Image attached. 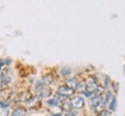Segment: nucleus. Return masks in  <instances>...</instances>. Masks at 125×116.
Instances as JSON below:
<instances>
[{
	"label": "nucleus",
	"instance_id": "f03ea898",
	"mask_svg": "<svg viewBox=\"0 0 125 116\" xmlns=\"http://www.w3.org/2000/svg\"><path fill=\"white\" fill-rule=\"evenodd\" d=\"M56 92H57V94H61L63 97H69V95H72V94L75 93V91L69 89L68 86H60Z\"/></svg>",
	"mask_w": 125,
	"mask_h": 116
},
{
	"label": "nucleus",
	"instance_id": "20e7f679",
	"mask_svg": "<svg viewBox=\"0 0 125 116\" xmlns=\"http://www.w3.org/2000/svg\"><path fill=\"white\" fill-rule=\"evenodd\" d=\"M101 101H102V95H101V94H95V95H93V97L91 98L90 104H91L92 107H95V106L99 105Z\"/></svg>",
	"mask_w": 125,
	"mask_h": 116
},
{
	"label": "nucleus",
	"instance_id": "ddd939ff",
	"mask_svg": "<svg viewBox=\"0 0 125 116\" xmlns=\"http://www.w3.org/2000/svg\"><path fill=\"white\" fill-rule=\"evenodd\" d=\"M42 82L45 84V85H49L51 83L53 82V78H52V76H49V75H46V76H44L42 78Z\"/></svg>",
	"mask_w": 125,
	"mask_h": 116
},
{
	"label": "nucleus",
	"instance_id": "dca6fc26",
	"mask_svg": "<svg viewBox=\"0 0 125 116\" xmlns=\"http://www.w3.org/2000/svg\"><path fill=\"white\" fill-rule=\"evenodd\" d=\"M51 112H52L53 115H61L62 108H60L59 106H56V107H52V108H51Z\"/></svg>",
	"mask_w": 125,
	"mask_h": 116
},
{
	"label": "nucleus",
	"instance_id": "7ed1b4c3",
	"mask_svg": "<svg viewBox=\"0 0 125 116\" xmlns=\"http://www.w3.org/2000/svg\"><path fill=\"white\" fill-rule=\"evenodd\" d=\"M98 89H99V86L95 82H91V83H88V84H86V91L90 92V93H93V94L96 93Z\"/></svg>",
	"mask_w": 125,
	"mask_h": 116
},
{
	"label": "nucleus",
	"instance_id": "39448f33",
	"mask_svg": "<svg viewBox=\"0 0 125 116\" xmlns=\"http://www.w3.org/2000/svg\"><path fill=\"white\" fill-rule=\"evenodd\" d=\"M65 84H67V86H68L69 89H71V90L75 91L77 85H78V81H77L76 78H69V79H67Z\"/></svg>",
	"mask_w": 125,
	"mask_h": 116
},
{
	"label": "nucleus",
	"instance_id": "a211bd4d",
	"mask_svg": "<svg viewBox=\"0 0 125 116\" xmlns=\"http://www.w3.org/2000/svg\"><path fill=\"white\" fill-rule=\"evenodd\" d=\"M9 106V101H0V108H6L7 109V107Z\"/></svg>",
	"mask_w": 125,
	"mask_h": 116
},
{
	"label": "nucleus",
	"instance_id": "4468645a",
	"mask_svg": "<svg viewBox=\"0 0 125 116\" xmlns=\"http://www.w3.org/2000/svg\"><path fill=\"white\" fill-rule=\"evenodd\" d=\"M71 74V70L69 69V68H62L60 70V75L62 76V77H67V76H69Z\"/></svg>",
	"mask_w": 125,
	"mask_h": 116
},
{
	"label": "nucleus",
	"instance_id": "423d86ee",
	"mask_svg": "<svg viewBox=\"0 0 125 116\" xmlns=\"http://www.w3.org/2000/svg\"><path fill=\"white\" fill-rule=\"evenodd\" d=\"M111 99H113V93L110 92V91H108L106 93V95H104V99L102 100V104H103V106L106 107L107 105H109V102L111 101Z\"/></svg>",
	"mask_w": 125,
	"mask_h": 116
},
{
	"label": "nucleus",
	"instance_id": "412c9836",
	"mask_svg": "<svg viewBox=\"0 0 125 116\" xmlns=\"http://www.w3.org/2000/svg\"><path fill=\"white\" fill-rule=\"evenodd\" d=\"M109 77H106V79H104V85H106V89H108L109 87Z\"/></svg>",
	"mask_w": 125,
	"mask_h": 116
},
{
	"label": "nucleus",
	"instance_id": "aec40b11",
	"mask_svg": "<svg viewBox=\"0 0 125 116\" xmlns=\"http://www.w3.org/2000/svg\"><path fill=\"white\" fill-rule=\"evenodd\" d=\"M76 115H77L76 110H70V112H68V115L67 116H76Z\"/></svg>",
	"mask_w": 125,
	"mask_h": 116
},
{
	"label": "nucleus",
	"instance_id": "1a4fd4ad",
	"mask_svg": "<svg viewBox=\"0 0 125 116\" xmlns=\"http://www.w3.org/2000/svg\"><path fill=\"white\" fill-rule=\"evenodd\" d=\"M10 116H25V110L23 108H17L13 112Z\"/></svg>",
	"mask_w": 125,
	"mask_h": 116
},
{
	"label": "nucleus",
	"instance_id": "f3484780",
	"mask_svg": "<svg viewBox=\"0 0 125 116\" xmlns=\"http://www.w3.org/2000/svg\"><path fill=\"white\" fill-rule=\"evenodd\" d=\"M62 109H65L67 112H70V109H71V102H69L68 100L63 101V107Z\"/></svg>",
	"mask_w": 125,
	"mask_h": 116
},
{
	"label": "nucleus",
	"instance_id": "6ab92c4d",
	"mask_svg": "<svg viewBox=\"0 0 125 116\" xmlns=\"http://www.w3.org/2000/svg\"><path fill=\"white\" fill-rule=\"evenodd\" d=\"M9 113H8V109L6 108H0V116H8Z\"/></svg>",
	"mask_w": 125,
	"mask_h": 116
},
{
	"label": "nucleus",
	"instance_id": "5701e85b",
	"mask_svg": "<svg viewBox=\"0 0 125 116\" xmlns=\"http://www.w3.org/2000/svg\"><path fill=\"white\" fill-rule=\"evenodd\" d=\"M124 72H125V68H124Z\"/></svg>",
	"mask_w": 125,
	"mask_h": 116
},
{
	"label": "nucleus",
	"instance_id": "4be33fe9",
	"mask_svg": "<svg viewBox=\"0 0 125 116\" xmlns=\"http://www.w3.org/2000/svg\"><path fill=\"white\" fill-rule=\"evenodd\" d=\"M52 116H62V114H61V115H52Z\"/></svg>",
	"mask_w": 125,
	"mask_h": 116
},
{
	"label": "nucleus",
	"instance_id": "f257e3e1",
	"mask_svg": "<svg viewBox=\"0 0 125 116\" xmlns=\"http://www.w3.org/2000/svg\"><path fill=\"white\" fill-rule=\"evenodd\" d=\"M70 102H71L72 107L76 108V109H80L85 106V101H84V99L82 97H73Z\"/></svg>",
	"mask_w": 125,
	"mask_h": 116
},
{
	"label": "nucleus",
	"instance_id": "9b49d317",
	"mask_svg": "<svg viewBox=\"0 0 125 116\" xmlns=\"http://www.w3.org/2000/svg\"><path fill=\"white\" fill-rule=\"evenodd\" d=\"M76 90L78 92H85L86 91V83L85 82H78V85H77Z\"/></svg>",
	"mask_w": 125,
	"mask_h": 116
},
{
	"label": "nucleus",
	"instance_id": "9d476101",
	"mask_svg": "<svg viewBox=\"0 0 125 116\" xmlns=\"http://www.w3.org/2000/svg\"><path fill=\"white\" fill-rule=\"evenodd\" d=\"M45 86H46V85L42 82V81H39V82L36 83V85H34V89H36V91H37V92L39 93V92H42V91L45 89Z\"/></svg>",
	"mask_w": 125,
	"mask_h": 116
},
{
	"label": "nucleus",
	"instance_id": "0eeeda50",
	"mask_svg": "<svg viewBox=\"0 0 125 116\" xmlns=\"http://www.w3.org/2000/svg\"><path fill=\"white\" fill-rule=\"evenodd\" d=\"M31 99H32V97H31L30 92H24V93L21 94V98H20V100L23 101V102H27V104L31 100Z\"/></svg>",
	"mask_w": 125,
	"mask_h": 116
},
{
	"label": "nucleus",
	"instance_id": "6e6552de",
	"mask_svg": "<svg viewBox=\"0 0 125 116\" xmlns=\"http://www.w3.org/2000/svg\"><path fill=\"white\" fill-rule=\"evenodd\" d=\"M59 102H60V101L57 100L55 97H54V98H49L48 100H47V105L51 106V108H52V107H56V106H59Z\"/></svg>",
	"mask_w": 125,
	"mask_h": 116
},
{
	"label": "nucleus",
	"instance_id": "2eb2a0df",
	"mask_svg": "<svg viewBox=\"0 0 125 116\" xmlns=\"http://www.w3.org/2000/svg\"><path fill=\"white\" fill-rule=\"evenodd\" d=\"M49 94H51V91H49V89H47V87H45L44 90L42 91V92H39L38 97L39 98H44V97H48Z\"/></svg>",
	"mask_w": 125,
	"mask_h": 116
},
{
	"label": "nucleus",
	"instance_id": "f8f14e48",
	"mask_svg": "<svg viewBox=\"0 0 125 116\" xmlns=\"http://www.w3.org/2000/svg\"><path fill=\"white\" fill-rule=\"evenodd\" d=\"M109 112H114L115 109H116V105H117V100H116V98L113 97V99H111V101L109 102Z\"/></svg>",
	"mask_w": 125,
	"mask_h": 116
}]
</instances>
